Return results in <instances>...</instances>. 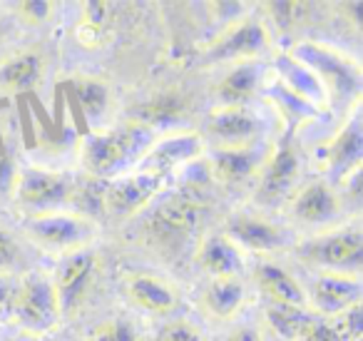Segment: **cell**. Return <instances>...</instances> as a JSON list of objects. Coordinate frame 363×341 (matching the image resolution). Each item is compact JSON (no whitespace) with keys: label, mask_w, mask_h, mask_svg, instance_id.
Returning a JSON list of instances; mask_svg holds the SVG:
<instances>
[{"label":"cell","mask_w":363,"mask_h":341,"mask_svg":"<svg viewBox=\"0 0 363 341\" xmlns=\"http://www.w3.org/2000/svg\"><path fill=\"white\" fill-rule=\"evenodd\" d=\"M204 215H207V205L202 200V192H174L152 207L145 220V232L155 244L177 249L179 244L192 239Z\"/></svg>","instance_id":"6da1fadb"},{"label":"cell","mask_w":363,"mask_h":341,"mask_svg":"<svg viewBox=\"0 0 363 341\" xmlns=\"http://www.w3.org/2000/svg\"><path fill=\"white\" fill-rule=\"evenodd\" d=\"M147 135L150 130L135 122L117 130L92 132L82 142V165L92 177L115 175L142 150V145H147Z\"/></svg>","instance_id":"7a4b0ae2"},{"label":"cell","mask_w":363,"mask_h":341,"mask_svg":"<svg viewBox=\"0 0 363 341\" xmlns=\"http://www.w3.org/2000/svg\"><path fill=\"white\" fill-rule=\"evenodd\" d=\"M26 234L48 251H77L85 249L95 237V224L85 215L75 212H35L23 224Z\"/></svg>","instance_id":"3957f363"},{"label":"cell","mask_w":363,"mask_h":341,"mask_svg":"<svg viewBox=\"0 0 363 341\" xmlns=\"http://www.w3.org/2000/svg\"><path fill=\"white\" fill-rule=\"evenodd\" d=\"M298 254L308 264L323 266L336 274H356L363 264V234L358 227L328 232L298 247Z\"/></svg>","instance_id":"277c9868"},{"label":"cell","mask_w":363,"mask_h":341,"mask_svg":"<svg viewBox=\"0 0 363 341\" xmlns=\"http://www.w3.org/2000/svg\"><path fill=\"white\" fill-rule=\"evenodd\" d=\"M60 304H57L55 286L43 274H28L18 284L16 296V319L28 334H48L60 321Z\"/></svg>","instance_id":"5b68a950"},{"label":"cell","mask_w":363,"mask_h":341,"mask_svg":"<svg viewBox=\"0 0 363 341\" xmlns=\"http://www.w3.org/2000/svg\"><path fill=\"white\" fill-rule=\"evenodd\" d=\"M13 192H16L18 202L23 207H30V210L38 212H52L55 207L72 200L75 187H72L70 177L62 175V172L30 167V170L18 175Z\"/></svg>","instance_id":"8992f818"},{"label":"cell","mask_w":363,"mask_h":341,"mask_svg":"<svg viewBox=\"0 0 363 341\" xmlns=\"http://www.w3.org/2000/svg\"><path fill=\"white\" fill-rule=\"evenodd\" d=\"M95 271L97 254L92 249H77L65 254V259L57 266L55 281H52L62 316L80 309V304L85 301L87 291L92 286V279H95Z\"/></svg>","instance_id":"52a82bcc"},{"label":"cell","mask_w":363,"mask_h":341,"mask_svg":"<svg viewBox=\"0 0 363 341\" xmlns=\"http://www.w3.org/2000/svg\"><path fill=\"white\" fill-rule=\"evenodd\" d=\"M162 175L160 172H140V175L122 177V180L112 182L102 190L100 197V210L107 212L110 217H130L137 215L152 197L160 192Z\"/></svg>","instance_id":"ba28073f"},{"label":"cell","mask_w":363,"mask_h":341,"mask_svg":"<svg viewBox=\"0 0 363 341\" xmlns=\"http://www.w3.org/2000/svg\"><path fill=\"white\" fill-rule=\"evenodd\" d=\"M269 48V33L267 26L257 18L237 23L227 33L212 43L204 60L209 63H224V60H239V58H257Z\"/></svg>","instance_id":"9c48e42d"},{"label":"cell","mask_w":363,"mask_h":341,"mask_svg":"<svg viewBox=\"0 0 363 341\" xmlns=\"http://www.w3.org/2000/svg\"><path fill=\"white\" fill-rule=\"evenodd\" d=\"M227 237L237 247L252 251H279L291 244V234L284 227L272 224L267 220H259L257 215H234L227 224Z\"/></svg>","instance_id":"30bf717a"},{"label":"cell","mask_w":363,"mask_h":341,"mask_svg":"<svg viewBox=\"0 0 363 341\" xmlns=\"http://www.w3.org/2000/svg\"><path fill=\"white\" fill-rule=\"evenodd\" d=\"M298 172H301V162L294 147L284 145L269 160L267 170L262 175V182L257 187V202L264 207H272L277 202H281L289 192L294 190L298 180Z\"/></svg>","instance_id":"8fae6325"},{"label":"cell","mask_w":363,"mask_h":341,"mask_svg":"<svg viewBox=\"0 0 363 341\" xmlns=\"http://www.w3.org/2000/svg\"><path fill=\"white\" fill-rule=\"evenodd\" d=\"M207 132L224 147H244L262 132V120L244 105L219 107L209 115Z\"/></svg>","instance_id":"7c38bea8"},{"label":"cell","mask_w":363,"mask_h":341,"mask_svg":"<svg viewBox=\"0 0 363 341\" xmlns=\"http://www.w3.org/2000/svg\"><path fill=\"white\" fill-rule=\"evenodd\" d=\"M358 299H361V281L351 274L326 271L311 286V301L321 314L328 316L343 314L353 304H358Z\"/></svg>","instance_id":"4fadbf2b"},{"label":"cell","mask_w":363,"mask_h":341,"mask_svg":"<svg viewBox=\"0 0 363 341\" xmlns=\"http://www.w3.org/2000/svg\"><path fill=\"white\" fill-rule=\"evenodd\" d=\"M338 215H341V202L326 182H311L291 202V217L301 224H331Z\"/></svg>","instance_id":"5bb4252c"},{"label":"cell","mask_w":363,"mask_h":341,"mask_svg":"<svg viewBox=\"0 0 363 341\" xmlns=\"http://www.w3.org/2000/svg\"><path fill=\"white\" fill-rule=\"evenodd\" d=\"M187 115H189L187 95L167 90L155 95L152 100L137 105L132 110V122L145 127V130H150V127H177L187 120Z\"/></svg>","instance_id":"9a60e30c"},{"label":"cell","mask_w":363,"mask_h":341,"mask_svg":"<svg viewBox=\"0 0 363 341\" xmlns=\"http://www.w3.org/2000/svg\"><path fill=\"white\" fill-rule=\"evenodd\" d=\"M262 157L252 147H219L209 160V170L224 185H239L257 175Z\"/></svg>","instance_id":"2e32d148"},{"label":"cell","mask_w":363,"mask_h":341,"mask_svg":"<svg viewBox=\"0 0 363 341\" xmlns=\"http://www.w3.org/2000/svg\"><path fill=\"white\" fill-rule=\"evenodd\" d=\"M125 289L130 299L135 301L140 309L150 311V314H172L177 306V294L167 281L157 279L155 274H132L125 281Z\"/></svg>","instance_id":"e0dca14e"},{"label":"cell","mask_w":363,"mask_h":341,"mask_svg":"<svg viewBox=\"0 0 363 341\" xmlns=\"http://www.w3.org/2000/svg\"><path fill=\"white\" fill-rule=\"evenodd\" d=\"M199 264L207 274L214 279L222 276H239L244 269L242 249L229 239L227 234H212L204 239L202 249H199Z\"/></svg>","instance_id":"ac0fdd59"},{"label":"cell","mask_w":363,"mask_h":341,"mask_svg":"<svg viewBox=\"0 0 363 341\" xmlns=\"http://www.w3.org/2000/svg\"><path fill=\"white\" fill-rule=\"evenodd\" d=\"M257 281L264 291L269 294V299L279 306H294V309H303L308 301L306 291L301 289L296 279L289 274L286 269L272 264V261H264L257 266Z\"/></svg>","instance_id":"d6986e66"},{"label":"cell","mask_w":363,"mask_h":341,"mask_svg":"<svg viewBox=\"0 0 363 341\" xmlns=\"http://www.w3.org/2000/svg\"><path fill=\"white\" fill-rule=\"evenodd\" d=\"M43 77V58L38 53H18L0 65V92L23 95L30 92Z\"/></svg>","instance_id":"ffe728a7"},{"label":"cell","mask_w":363,"mask_h":341,"mask_svg":"<svg viewBox=\"0 0 363 341\" xmlns=\"http://www.w3.org/2000/svg\"><path fill=\"white\" fill-rule=\"evenodd\" d=\"M298 55H301V60L311 63L323 77H328V80L336 85L338 92H343V95L356 92L358 72L353 70L346 60H341L338 55H333V53H328V50H321V48H316V45H301L298 48Z\"/></svg>","instance_id":"44dd1931"},{"label":"cell","mask_w":363,"mask_h":341,"mask_svg":"<svg viewBox=\"0 0 363 341\" xmlns=\"http://www.w3.org/2000/svg\"><path fill=\"white\" fill-rule=\"evenodd\" d=\"M199 152H202V140H199L194 132H184V135H169L157 142V145L147 152V162L155 167L152 172H160L162 175L164 167L189 162V160H194V157H199Z\"/></svg>","instance_id":"7402d4cb"},{"label":"cell","mask_w":363,"mask_h":341,"mask_svg":"<svg viewBox=\"0 0 363 341\" xmlns=\"http://www.w3.org/2000/svg\"><path fill=\"white\" fill-rule=\"evenodd\" d=\"M247 301V289H244L239 276H222L212 279V284L204 291V306L217 319H229L234 316Z\"/></svg>","instance_id":"603a6c76"},{"label":"cell","mask_w":363,"mask_h":341,"mask_svg":"<svg viewBox=\"0 0 363 341\" xmlns=\"http://www.w3.org/2000/svg\"><path fill=\"white\" fill-rule=\"evenodd\" d=\"M363 152V132L358 120H353L348 127H343L341 135L333 140L331 152H328V167L336 177L346 180L348 172H358V162H361Z\"/></svg>","instance_id":"cb8c5ba5"},{"label":"cell","mask_w":363,"mask_h":341,"mask_svg":"<svg viewBox=\"0 0 363 341\" xmlns=\"http://www.w3.org/2000/svg\"><path fill=\"white\" fill-rule=\"evenodd\" d=\"M72 97L80 105L90 127H100L110 112V87L95 77H77L72 82Z\"/></svg>","instance_id":"d4e9b609"},{"label":"cell","mask_w":363,"mask_h":341,"mask_svg":"<svg viewBox=\"0 0 363 341\" xmlns=\"http://www.w3.org/2000/svg\"><path fill=\"white\" fill-rule=\"evenodd\" d=\"M259 75H262V67L257 63H242L234 67L217 87V97L222 107H239L244 100H249L259 85Z\"/></svg>","instance_id":"484cf974"},{"label":"cell","mask_w":363,"mask_h":341,"mask_svg":"<svg viewBox=\"0 0 363 341\" xmlns=\"http://www.w3.org/2000/svg\"><path fill=\"white\" fill-rule=\"evenodd\" d=\"M269 324H272L274 334L281 336L286 341H301V336L306 334V329L311 326L306 311L303 309H294V306H279L272 304L267 311Z\"/></svg>","instance_id":"4316f807"},{"label":"cell","mask_w":363,"mask_h":341,"mask_svg":"<svg viewBox=\"0 0 363 341\" xmlns=\"http://www.w3.org/2000/svg\"><path fill=\"white\" fill-rule=\"evenodd\" d=\"M264 11L269 13V21L279 31H291L308 21V13L313 11L311 3H298V0H284V3H267Z\"/></svg>","instance_id":"83f0119b"},{"label":"cell","mask_w":363,"mask_h":341,"mask_svg":"<svg viewBox=\"0 0 363 341\" xmlns=\"http://www.w3.org/2000/svg\"><path fill=\"white\" fill-rule=\"evenodd\" d=\"M92 341H140V334L130 319H110L97 326Z\"/></svg>","instance_id":"f1b7e54d"},{"label":"cell","mask_w":363,"mask_h":341,"mask_svg":"<svg viewBox=\"0 0 363 341\" xmlns=\"http://www.w3.org/2000/svg\"><path fill=\"white\" fill-rule=\"evenodd\" d=\"M52 11H55V3H48V0H28V3L18 6L21 21L28 23V26H43V23H48L52 18Z\"/></svg>","instance_id":"f546056e"},{"label":"cell","mask_w":363,"mask_h":341,"mask_svg":"<svg viewBox=\"0 0 363 341\" xmlns=\"http://www.w3.org/2000/svg\"><path fill=\"white\" fill-rule=\"evenodd\" d=\"M157 341H202V334L189 321H169L160 329Z\"/></svg>","instance_id":"4dcf8cb0"},{"label":"cell","mask_w":363,"mask_h":341,"mask_svg":"<svg viewBox=\"0 0 363 341\" xmlns=\"http://www.w3.org/2000/svg\"><path fill=\"white\" fill-rule=\"evenodd\" d=\"M16 296L18 284H13L6 276H0V329L16 319Z\"/></svg>","instance_id":"1f68e13d"},{"label":"cell","mask_w":363,"mask_h":341,"mask_svg":"<svg viewBox=\"0 0 363 341\" xmlns=\"http://www.w3.org/2000/svg\"><path fill=\"white\" fill-rule=\"evenodd\" d=\"M18 261V244L11 237V232H6L0 227V271H11Z\"/></svg>","instance_id":"d6a6232c"},{"label":"cell","mask_w":363,"mask_h":341,"mask_svg":"<svg viewBox=\"0 0 363 341\" xmlns=\"http://www.w3.org/2000/svg\"><path fill=\"white\" fill-rule=\"evenodd\" d=\"M16 180H18V172H16V165H13V157L8 155L6 150H0V195L13 192Z\"/></svg>","instance_id":"836d02e7"},{"label":"cell","mask_w":363,"mask_h":341,"mask_svg":"<svg viewBox=\"0 0 363 341\" xmlns=\"http://www.w3.org/2000/svg\"><path fill=\"white\" fill-rule=\"evenodd\" d=\"M75 36L85 48H100L102 43H105V28H97V26H92V23H87V21H80Z\"/></svg>","instance_id":"e575fe53"},{"label":"cell","mask_w":363,"mask_h":341,"mask_svg":"<svg viewBox=\"0 0 363 341\" xmlns=\"http://www.w3.org/2000/svg\"><path fill=\"white\" fill-rule=\"evenodd\" d=\"M301 341H343V336L331 324H311L301 336Z\"/></svg>","instance_id":"d590c367"},{"label":"cell","mask_w":363,"mask_h":341,"mask_svg":"<svg viewBox=\"0 0 363 341\" xmlns=\"http://www.w3.org/2000/svg\"><path fill=\"white\" fill-rule=\"evenodd\" d=\"M361 304H353L351 309L343 311V334L341 336H351V339H358L361 336Z\"/></svg>","instance_id":"8d00e7d4"},{"label":"cell","mask_w":363,"mask_h":341,"mask_svg":"<svg viewBox=\"0 0 363 341\" xmlns=\"http://www.w3.org/2000/svg\"><path fill=\"white\" fill-rule=\"evenodd\" d=\"M227 341H262V339H259V334L254 329H239Z\"/></svg>","instance_id":"74e56055"}]
</instances>
